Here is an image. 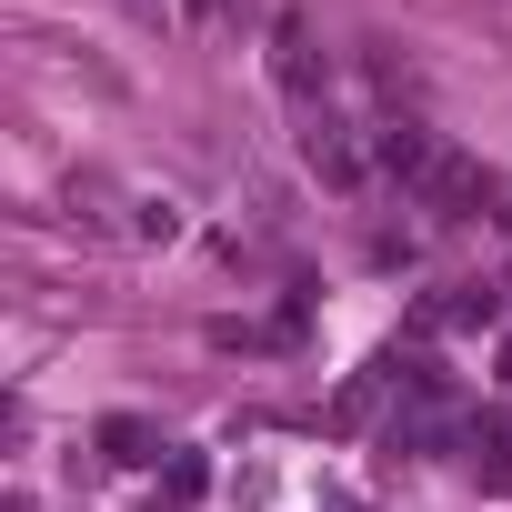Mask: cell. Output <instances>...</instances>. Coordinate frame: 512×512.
Masks as SVG:
<instances>
[{
  "label": "cell",
  "instance_id": "277c9868",
  "mask_svg": "<svg viewBox=\"0 0 512 512\" xmlns=\"http://www.w3.org/2000/svg\"><path fill=\"white\" fill-rule=\"evenodd\" d=\"M101 452H111V462H151V452H161V432H151L141 412H111V422H101Z\"/></svg>",
  "mask_w": 512,
  "mask_h": 512
},
{
  "label": "cell",
  "instance_id": "7a4b0ae2",
  "mask_svg": "<svg viewBox=\"0 0 512 512\" xmlns=\"http://www.w3.org/2000/svg\"><path fill=\"white\" fill-rule=\"evenodd\" d=\"M272 71H282V91H292V101H312V31H302V21H282V31H272Z\"/></svg>",
  "mask_w": 512,
  "mask_h": 512
},
{
  "label": "cell",
  "instance_id": "3957f363",
  "mask_svg": "<svg viewBox=\"0 0 512 512\" xmlns=\"http://www.w3.org/2000/svg\"><path fill=\"white\" fill-rule=\"evenodd\" d=\"M302 151H312V171H322L332 191H352V181H362V161H352V141H342V131H322V121H312V141H302Z\"/></svg>",
  "mask_w": 512,
  "mask_h": 512
},
{
  "label": "cell",
  "instance_id": "5b68a950",
  "mask_svg": "<svg viewBox=\"0 0 512 512\" xmlns=\"http://www.w3.org/2000/svg\"><path fill=\"white\" fill-rule=\"evenodd\" d=\"M472 442H492V452H482V462H492V472H512V412H492V422H482V432H472Z\"/></svg>",
  "mask_w": 512,
  "mask_h": 512
},
{
  "label": "cell",
  "instance_id": "6da1fadb",
  "mask_svg": "<svg viewBox=\"0 0 512 512\" xmlns=\"http://www.w3.org/2000/svg\"><path fill=\"white\" fill-rule=\"evenodd\" d=\"M412 191H422L432 211H482V171H472L462 151H432V171H422Z\"/></svg>",
  "mask_w": 512,
  "mask_h": 512
},
{
  "label": "cell",
  "instance_id": "8992f818",
  "mask_svg": "<svg viewBox=\"0 0 512 512\" xmlns=\"http://www.w3.org/2000/svg\"><path fill=\"white\" fill-rule=\"evenodd\" d=\"M241 11V0H191V21H231Z\"/></svg>",
  "mask_w": 512,
  "mask_h": 512
}]
</instances>
